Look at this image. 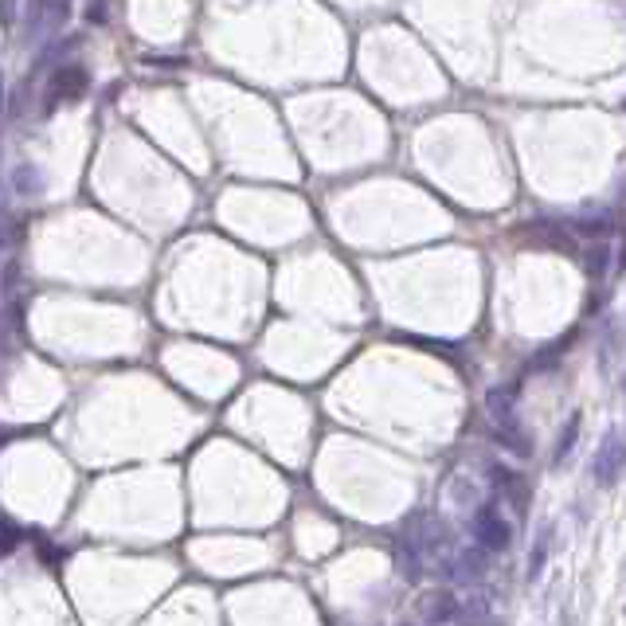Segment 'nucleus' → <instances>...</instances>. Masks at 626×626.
<instances>
[{
    "instance_id": "1",
    "label": "nucleus",
    "mask_w": 626,
    "mask_h": 626,
    "mask_svg": "<svg viewBox=\"0 0 626 626\" xmlns=\"http://www.w3.org/2000/svg\"><path fill=\"white\" fill-rule=\"evenodd\" d=\"M87 71L79 67V63H63V67H55V75H51V83H47V98H44V110L51 114L55 106H63V102H75L79 94H87Z\"/></svg>"
},
{
    "instance_id": "2",
    "label": "nucleus",
    "mask_w": 626,
    "mask_h": 626,
    "mask_svg": "<svg viewBox=\"0 0 626 626\" xmlns=\"http://www.w3.org/2000/svg\"><path fill=\"white\" fill-rule=\"evenodd\" d=\"M623 470H626V435L623 431H611L599 443V450H595V482L599 486H615Z\"/></svg>"
},
{
    "instance_id": "3",
    "label": "nucleus",
    "mask_w": 626,
    "mask_h": 626,
    "mask_svg": "<svg viewBox=\"0 0 626 626\" xmlns=\"http://www.w3.org/2000/svg\"><path fill=\"white\" fill-rule=\"evenodd\" d=\"M474 529H478V540H482L490 552L509 548V521L497 513V505H482V509H478V521H474Z\"/></svg>"
},
{
    "instance_id": "4",
    "label": "nucleus",
    "mask_w": 626,
    "mask_h": 626,
    "mask_svg": "<svg viewBox=\"0 0 626 626\" xmlns=\"http://www.w3.org/2000/svg\"><path fill=\"white\" fill-rule=\"evenodd\" d=\"M580 427H583V415L576 411V415L568 419V427L560 431V443H556V454H552V462H556V466H560V462H564V458L576 450V443H580Z\"/></svg>"
},
{
    "instance_id": "5",
    "label": "nucleus",
    "mask_w": 626,
    "mask_h": 626,
    "mask_svg": "<svg viewBox=\"0 0 626 626\" xmlns=\"http://www.w3.org/2000/svg\"><path fill=\"white\" fill-rule=\"evenodd\" d=\"M16 188H20V192H40V173H36L32 165H28V169L20 165V169H16Z\"/></svg>"
},
{
    "instance_id": "6",
    "label": "nucleus",
    "mask_w": 626,
    "mask_h": 626,
    "mask_svg": "<svg viewBox=\"0 0 626 626\" xmlns=\"http://www.w3.org/2000/svg\"><path fill=\"white\" fill-rule=\"evenodd\" d=\"M544 556H548V537H544V544H540V548H533V560H529V576H537L540 568H544Z\"/></svg>"
},
{
    "instance_id": "7",
    "label": "nucleus",
    "mask_w": 626,
    "mask_h": 626,
    "mask_svg": "<svg viewBox=\"0 0 626 626\" xmlns=\"http://www.w3.org/2000/svg\"><path fill=\"white\" fill-rule=\"evenodd\" d=\"M623 392H626V384H623Z\"/></svg>"
}]
</instances>
